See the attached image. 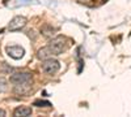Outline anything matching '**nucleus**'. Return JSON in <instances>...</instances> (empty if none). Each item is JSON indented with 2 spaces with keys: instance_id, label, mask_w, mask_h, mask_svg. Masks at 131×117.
<instances>
[{
  "instance_id": "7",
  "label": "nucleus",
  "mask_w": 131,
  "mask_h": 117,
  "mask_svg": "<svg viewBox=\"0 0 131 117\" xmlns=\"http://www.w3.org/2000/svg\"><path fill=\"white\" fill-rule=\"evenodd\" d=\"M31 82H28V83H21V85H16L15 86V91L17 94H21V95H24V94H28L29 90L31 89Z\"/></svg>"
},
{
  "instance_id": "9",
  "label": "nucleus",
  "mask_w": 131,
  "mask_h": 117,
  "mask_svg": "<svg viewBox=\"0 0 131 117\" xmlns=\"http://www.w3.org/2000/svg\"><path fill=\"white\" fill-rule=\"evenodd\" d=\"M33 105H36V107H50V102H46V100H36L33 103Z\"/></svg>"
},
{
  "instance_id": "10",
  "label": "nucleus",
  "mask_w": 131,
  "mask_h": 117,
  "mask_svg": "<svg viewBox=\"0 0 131 117\" xmlns=\"http://www.w3.org/2000/svg\"><path fill=\"white\" fill-rule=\"evenodd\" d=\"M46 29H47V26L42 27V33H43V35H46V37H51L54 34V31H55V29H52L50 26H49V30H46Z\"/></svg>"
},
{
  "instance_id": "5",
  "label": "nucleus",
  "mask_w": 131,
  "mask_h": 117,
  "mask_svg": "<svg viewBox=\"0 0 131 117\" xmlns=\"http://www.w3.org/2000/svg\"><path fill=\"white\" fill-rule=\"evenodd\" d=\"M7 54L12 59L18 60L25 55V49L23 47H20V46H8L7 47Z\"/></svg>"
},
{
  "instance_id": "8",
  "label": "nucleus",
  "mask_w": 131,
  "mask_h": 117,
  "mask_svg": "<svg viewBox=\"0 0 131 117\" xmlns=\"http://www.w3.org/2000/svg\"><path fill=\"white\" fill-rule=\"evenodd\" d=\"M38 59L39 60H46V59H50L51 56H54L52 54H51V51H50V48L49 47H43V48H41L39 51H38Z\"/></svg>"
},
{
  "instance_id": "4",
  "label": "nucleus",
  "mask_w": 131,
  "mask_h": 117,
  "mask_svg": "<svg viewBox=\"0 0 131 117\" xmlns=\"http://www.w3.org/2000/svg\"><path fill=\"white\" fill-rule=\"evenodd\" d=\"M26 25V18L24 16H16L10 20V22L8 25V29L10 31H16V30H21Z\"/></svg>"
},
{
  "instance_id": "3",
  "label": "nucleus",
  "mask_w": 131,
  "mask_h": 117,
  "mask_svg": "<svg viewBox=\"0 0 131 117\" xmlns=\"http://www.w3.org/2000/svg\"><path fill=\"white\" fill-rule=\"evenodd\" d=\"M10 82H12L15 86L16 85H21V83L31 82V74L30 73H15L10 76Z\"/></svg>"
},
{
  "instance_id": "1",
  "label": "nucleus",
  "mask_w": 131,
  "mask_h": 117,
  "mask_svg": "<svg viewBox=\"0 0 131 117\" xmlns=\"http://www.w3.org/2000/svg\"><path fill=\"white\" fill-rule=\"evenodd\" d=\"M51 51V54L52 55H60L63 54V51H66V48H67V46H66V38L64 37H57V38H54L49 46H47Z\"/></svg>"
},
{
  "instance_id": "2",
  "label": "nucleus",
  "mask_w": 131,
  "mask_h": 117,
  "mask_svg": "<svg viewBox=\"0 0 131 117\" xmlns=\"http://www.w3.org/2000/svg\"><path fill=\"white\" fill-rule=\"evenodd\" d=\"M60 68V64L58 60H54V59H46L45 61L42 62V70L45 72L46 74L49 76H52V74H55Z\"/></svg>"
},
{
  "instance_id": "11",
  "label": "nucleus",
  "mask_w": 131,
  "mask_h": 117,
  "mask_svg": "<svg viewBox=\"0 0 131 117\" xmlns=\"http://www.w3.org/2000/svg\"><path fill=\"white\" fill-rule=\"evenodd\" d=\"M7 90V85H5V81L0 79V92H4Z\"/></svg>"
},
{
  "instance_id": "12",
  "label": "nucleus",
  "mask_w": 131,
  "mask_h": 117,
  "mask_svg": "<svg viewBox=\"0 0 131 117\" xmlns=\"http://www.w3.org/2000/svg\"><path fill=\"white\" fill-rule=\"evenodd\" d=\"M5 116V111L4 109H0V117H4Z\"/></svg>"
},
{
  "instance_id": "6",
  "label": "nucleus",
  "mask_w": 131,
  "mask_h": 117,
  "mask_svg": "<svg viewBox=\"0 0 131 117\" xmlns=\"http://www.w3.org/2000/svg\"><path fill=\"white\" fill-rule=\"evenodd\" d=\"M16 117H28L31 114V108L29 107H17L13 112Z\"/></svg>"
}]
</instances>
